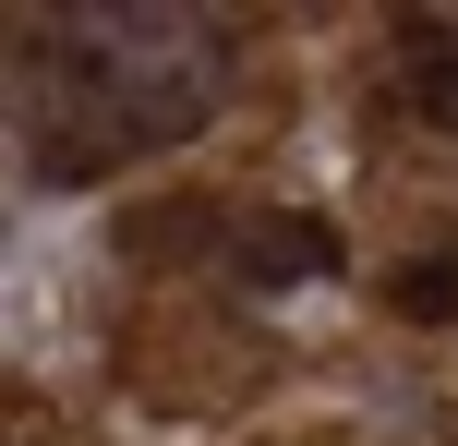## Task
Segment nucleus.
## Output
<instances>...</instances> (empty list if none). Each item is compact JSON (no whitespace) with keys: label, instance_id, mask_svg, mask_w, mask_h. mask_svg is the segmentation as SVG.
<instances>
[{"label":"nucleus","instance_id":"obj_4","mask_svg":"<svg viewBox=\"0 0 458 446\" xmlns=\"http://www.w3.org/2000/svg\"><path fill=\"white\" fill-rule=\"evenodd\" d=\"M398 302H411V314H458V254L411 265V278H398Z\"/></svg>","mask_w":458,"mask_h":446},{"label":"nucleus","instance_id":"obj_2","mask_svg":"<svg viewBox=\"0 0 458 446\" xmlns=\"http://www.w3.org/2000/svg\"><path fill=\"white\" fill-rule=\"evenodd\" d=\"M398 85L435 133H458V24L446 13H398Z\"/></svg>","mask_w":458,"mask_h":446},{"label":"nucleus","instance_id":"obj_1","mask_svg":"<svg viewBox=\"0 0 458 446\" xmlns=\"http://www.w3.org/2000/svg\"><path fill=\"white\" fill-rule=\"evenodd\" d=\"M229 97V37L193 13H37L13 72V121L48 181L133 157V145L206 133Z\"/></svg>","mask_w":458,"mask_h":446},{"label":"nucleus","instance_id":"obj_3","mask_svg":"<svg viewBox=\"0 0 458 446\" xmlns=\"http://www.w3.org/2000/svg\"><path fill=\"white\" fill-rule=\"evenodd\" d=\"M338 265V230L326 217H253L242 230V278L253 290H301V278H326Z\"/></svg>","mask_w":458,"mask_h":446}]
</instances>
